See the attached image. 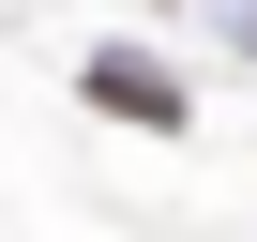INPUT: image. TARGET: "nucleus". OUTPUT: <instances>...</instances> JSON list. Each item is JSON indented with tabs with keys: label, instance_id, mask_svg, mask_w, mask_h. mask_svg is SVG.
<instances>
[{
	"label": "nucleus",
	"instance_id": "f257e3e1",
	"mask_svg": "<svg viewBox=\"0 0 257 242\" xmlns=\"http://www.w3.org/2000/svg\"><path fill=\"white\" fill-rule=\"evenodd\" d=\"M91 106H106V121H152V137H167V121H182V76H167V61H137V46H106V61H91Z\"/></svg>",
	"mask_w": 257,
	"mask_h": 242
}]
</instances>
